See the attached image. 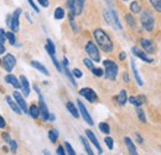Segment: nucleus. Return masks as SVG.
Masks as SVG:
<instances>
[{
    "label": "nucleus",
    "instance_id": "nucleus-1",
    "mask_svg": "<svg viewBox=\"0 0 161 155\" xmlns=\"http://www.w3.org/2000/svg\"><path fill=\"white\" fill-rule=\"evenodd\" d=\"M93 35H94V39H95L98 46L100 47V50H103L104 52L113 51V42H112L110 37L108 36V34L103 29H95Z\"/></svg>",
    "mask_w": 161,
    "mask_h": 155
},
{
    "label": "nucleus",
    "instance_id": "nucleus-2",
    "mask_svg": "<svg viewBox=\"0 0 161 155\" xmlns=\"http://www.w3.org/2000/svg\"><path fill=\"white\" fill-rule=\"evenodd\" d=\"M103 15H104V19H105V21H107L108 25L113 26L114 29H117V30H119V31L123 30V26H122V24H120V20H119L118 14H117L115 10H113V9L105 10Z\"/></svg>",
    "mask_w": 161,
    "mask_h": 155
},
{
    "label": "nucleus",
    "instance_id": "nucleus-3",
    "mask_svg": "<svg viewBox=\"0 0 161 155\" xmlns=\"http://www.w3.org/2000/svg\"><path fill=\"white\" fill-rule=\"evenodd\" d=\"M140 22H141V26L144 27V30L150 32V31L154 30V26H155V17H154V15H153L149 10H144V11L141 12Z\"/></svg>",
    "mask_w": 161,
    "mask_h": 155
},
{
    "label": "nucleus",
    "instance_id": "nucleus-4",
    "mask_svg": "<svg viewBox=\"0 0 161 155\" xmlns=\"http://www.w3.org/2000/svg\"><path fill=\"white\" fill-rule=\"evenodd\" d=\"M103 65L105 67V72H104L105 73V78L110 80V81H114L117 78V75H118V71H119L118 65L114 61H112V60H104Z\"/></svg>",
    "mask_w": 161,
    "mask_h": 155
},
{
    "label": "nucleus",
    "instance_id": "nucleus-5",
    "mask_svg": "<svg viewBox=\"0 0 161 155\" xmlns=\"http://www.w3.org/2000/svg\"><path fill=\"white\" fill-rule=\"evenodd\" d=\"M85 52L88 53V56L90 57L92 61H94V62H99V61H100L99 50H98V47L95 46L94 42L88 41V42L85 43Z\"/></svg>",
    "mask_w": 161,
    "mask_h": 155
},
{
    "label": "nucleus",
    "instance_id": "nucleus-6",
    "mask_svg": "<svg viewBox=\"0 0 161 155\" xmlns=\"http://www.w3.org/2000/svg\"><path fill=\"white\" fill-rule=\"evenodd\" d=\"M1 62H2L4 70H5L6 72H11L12 68L15 67V65H16V58H15L14 55L7 53V55H5V57L1 60Z\"/></svg>",
    "mask_w": 161,
    "mask_h": 155
},
{
    "label": "nucleus",
    "instance_id": "nucleus-7",
    "mask_svg": "<svg viewBox=\"0 0 161 155\" xmlns=\"http://www.w3.org/2000/svg\"><path fill=\"white\" fill-rule=\"evenodd\" d=\"M12 98L15 99V102L17 103V106L20 107L21 112L25 113V114H27V113H29V108H27V104H26V101H25L24 96H22L21 93H19L17 91H15V92L12 93Z\"/></svg>",
    "mask_w": 161,
    "mask_h": 155
},
{
    "label": "nucleus",
    "instance_id": "nucleus-8",
    "mask_svg": "<svg viewBox=\"0 0 161 155\" xmlns=\"http://www.w3.org/2000/svg\"><path fill=\"white\" fill-rule=\"evenodd\" d=\"M80 94L82 97H84L88 102H90V103H94L95 101H98V96H97V93L92 89V88H89V87H84V88H82L80 91Z\"/></svg>",
    "mask_w": 161,
    "mask_h": 155
},
{
    "label": "nucleus",
    "instance_id": "nucleus-9",
    "mask_svg": "<svg viewBox=\"0 0 161 155\" xmlns=\"http://www.w3.org/2000/svg\"><path fill=\"white\" fill-rule=\"evenodd\" d=\"M20 15H21V9H20V7H17V9L12 12V15H11L10 29H11V31H12V32L19 31V29H20V25H19V19H20Z\"/></svg>",
    "mask_w": 161,
    "mask_h": 155
},
{
    "label": "nucleus",
    "instance_id": "nucleus-10",
    "mask_svg": "<svg viewBox=\"0 0 161 155\" xmlns=\"http://www.w3.org/2000/svg\"><path fill=\"white\" fill-rule=\"evenodd\" d=\"M77 104H78V111H80V113L82 114V117H83V119L89 124V125H93L94 124V122H93V119H92V117H90V114L88 113V111H87V108L84 107V104L78 101L77 102Z\"/></svg>",
    "mask_w": 161,
    "mask_h": 155
},
{
    "label": "nucleus",
    "instance_id": "nucleus-11",
    "mask_svg": "<svg viewBox=\"0 0 161 155\" xmlns=\"http://www.w3.org/2000/svg\"><path fill=\"white\" fill-rule=\"evenodd\" d=\"M39 99H40V116L42 118V121H48V116H50V112H48V108L42 98V94H39Z\"/></svg>",
    "mask_w": 161,
    "mask_h": 155
},
{
    "label": "nucleus",
    "instance_id": "nucleus-12",
    "mask_svg": "<svg viewBox=\"0 0 161 155\" xmlns=\"http://www.w3.org/2000/svg\"><path fill=\"white\" fill-rule=\"evenodd\" d=\"M85 135H87V138L90 140V143L97 148V152H98V154H102L103 153V150H102V147H100V144H99V142H98V139H97V137L93 134V132L92 130H85Z\"/></svg>",
    "mask_w": 161,
    "mask_h": 155
},
{
    "label": "nucleus",
    "instance_id": "nucleus-13",
    "mask_svg": "<svg viewBox=\"0 0 161 155\" xmlns=\"http://www.w3.org/2000/svg\"><path fill=\"white\" fill-rule=\"evenodd\" d=\"M131 52H133V55L134 56H136V57H139L141 61H144V62H148V63H150V62H153V60H150L149 57H148V55L146 53H144L141 50H139L138 47H133L131 48Z\"/></svg>",
    "mask_w": 161,
    "mask_h": 155
},
{
    "label": "nucleus",
    "instance_id": "nucleus-14",
    "mask_svg": "<svg viewBox=\"0 0 161 155\" xmlns=\"http://www.w3.org/2000/svg\"><path fill=\"white\" fill-rule=\"evenodd\" d=\"M140 43H141L143 48H144L146 52H149V53H154V52H155V47H154L153 42H151L149 39H141Z\"/></svg>",
    "mask_w": 161,
    "mask_h": 155
},
{
    "label": "nucleus",
    "instance_id": "nucleus-15",
    "mask_svg": "<svg viewBox=\"0 0 161 155\" xmlns=\"http://www.w3.org/2000/svg\"><path fill=\"white\" fill-rule=\"evenodd\" d=\"M124 143H125V145H126V148H128V152H129V154H130V155H138L136 147L134 145L133 140H131L129 137H125V138H124Z\"/></svg>",
    "mask_w": 161,
    "mask_h": 155
},
{
    "label": "nucleus",
    "instance_id": "nucleus-16",
    "mask_svg": "<svg viewBox=\"0 0 161 155\" xmlns=\"http://www.w3.org/2000/svg\"><path fill=\"white\" fill-rule=\"evenodd\" d=\"M20 83H21V89H22V93L25 97H27L30 94V84H29V81L25 76H21L20 77Z\"/></svg>",
    "mask_w": 161,
    "mask_h": 155
},
{
    "label": "nucleus",
    "instance_id": "nucleus-17",
    "mask_svg": "<svg viewBox=\"0 0 161 155\" xmlns=\"http://www.w3.org/2000/svg\"><path fill=\"white\" fill-rule=\"evenodd\" d=\"M5 101L7 102V104L10 106V108L16 113V114H21L22 112H21V109H20V107L17 106V103L15 102V99H12V97H10V96H6L5 97Z\"/></svg>",
    "mask_w": 161,
    "mask_h": 155
},
{
    "label": "nucleus",
    "instance_id": "nucleus-18",
    "mask_svg": "<svg viewBox=\"0 0 161 155\" xmlns=\"http://www.w3.org/2000/svg\"><path fill=\"white\" fill-rule=\"evenodd\" d=\"M5 82H6V83H9V84H11V86H12V87H15L16 89L21 88V83H20V81H19L15 76H12V75H7V76L5 77Z\"/></svg>",
    "mask_w": 161,
    "mask_h": 155
},
{
    "label": "nucleus",
    "instance_id": "nucleus-19",
    "mask_svg": "<svg viewBox=\"0 0 161 155\" xmlns=\"http://www.w3.org/2000/svg\"><path fill=\"white\" fill-rule=\"evenodd\" d=\"M31 66H32L35 70H37V71H40L41 73H44L45 76H50V72L47 71V68H46L42 63H40L39 61H31Z\"/></svg>",
    "mask_w": 161,
    "mask_h": 155
},
{
    "label": "nucleus",
    "instance_id": "nucleus-20",
    "mask_svg": "<svg viewBox=\"0 0 161 155\" xmlns=\"http://www.w3.org/2000/svg\"><path fill=\"white\" fill-rule=\"evenodd\" d=\"M128 101L138 108V107H141L143 103H145V97H144V96H138V97H134V96H133V97H129Z\"/></svg>",
    "mask_w": 161,
    "mask_h": 155
},
{
    "label": "nucleus",
    "instance_id": "nucleus-21",
    "mask_svg": "<svg viewBox=\"0 0 161 155\" xmlns=\"http://www.w3.org/2000/svg\"><path fill=\"white\" fill-rule=\"evenodd\" d=\"M130 65H131V70H133V73H134V77H135V81H136L138 86H143V81H141V77L139 75V71H138V67H136L134 60H131Z\"/></svg>",
    "mask_w": 161,
    "mask_h": 155
},
{
    "label": "nucleus",
    "instance_id": "nucleus-22",
    "mask_svg": "<svg viewBox=\"0 0 161 155\" xmlns=\"http://www.w3.org/2000/svg\"><path fill=\"white\" fill-rule=\"evenodd\" d=\"M117 101H118V104L119 106H124L126 102H128V96H126V91L125 89H122L117 97Z\"/></svg>",
    "mask_w": 161,
    "mask_h": 155
},
{
    "label": "nucleus",
    "instance_id": "nucleus-23",
    "mask_svg": "<svg viewBox=\"0 0 161 155\" xmlns=\"http://www.w3.org/2000/svg\"><path fill=\"white\" fill-rule=\"evenodd\" d=\"M45 48H46V51L48 52L50 56H55V53H56V47H55V43L52 42L51 39H47V42H46Z\"/></svg>",
    "mask_w": 161,
    "mask_h": 155
},
{
    "label": "nucleus",
    "instance_id": "nucleus-24",
    "mask_svg": "<svg viewBox=\"0 0 161 155\" xmlns=\"http://www.w3.org/2000/svg\"><path fill=\"white\" fill-rule=\"evenodd\" d=\"M62 71H65V75L67 76V78H68V81L72 83V86H75V87H77V82H76V80H75V77H73V75H72V72L70 71V68H68V66H63V68H62Z\"/></svg>",
    "mask_w": 161,
    "mask_h": 155
},
{
    "label": "nucleus",
    "instance_id": "nucleus-25",
    "mask_svg": "<svg viewBox=\"0 0 161 155\" xmlns=\"http://www.w3.org/2000/svg\"><path fill=\"white\" fill-rule=\"evenodd\" d=\"M29 114L34 118V119H37L40 117V107L36 106V104H32L30 108H29Z\"/></svg>",
    "mask_w": 161,
    "mask_h": 155
},
{
    "label": "nucleus",
    "instance_id": "nucleus-26",
    "mask_svg": "<svg viewBox=\"0 0 161 155\" xmlns=\"http://www.w3.org/2000/svg\"><path fill=\"white\" fill-rule=\"evenodd\" d=\"M67 109H68V112H70L75 118H78V117H80V111L77 109V107H76L72 102H68V103H67Z\"/></svg>",
    "mask_w": 161,
    "mask_h": 155
},
{
    "label": "nucleus",
    "instance_id": "nucleus-27",
    "mask_svg": "<svg viewBox=\"0 0 161 155\" xmlns=\"http://www.w3.org/2000/svg\"><path fill=\"white\" fill-rule=\"evenodd\" d=\"M84 2H85V0H76V9H75V14H76V16L82 14L83 7H84Z\"/></svg>",
    "mask_w": 161,
    "mask_h": 155
},
{
    "label": "nucleus",
    "instance_id": "nucleus-28",
    "mask_svg": "<svg viewBox=\"0 0 161 155\" xmlns=\"http://www.w3.org/2000/svg\"><path fill=\"white\" fill-rule=\"evenodd\" d=\"M141 10H143V9H141V5H140L138 1H133V2L130 4V11H131L133 14H139Z\"/></svg>",
    "mask_w": 161,
    "mask_h": 155
},
{
    "label": "nucleus",
    "instance_id": "nucleus-29",
    "mask_svg": "<svg viewBox=\"0 0 161 155\" xmlns=\"http://www.w3.org/2000/svg\"><path fill=\"white\" fill-rule=\"evenodd\" d=\"M53 17H55L56 20H62V19L65 17V10H63L62 7H57V9L55 10V12H53Z\"/></svg>",
    "mask_w": 161,
    "mask_h": 155
},
{
    "label": "nucleus",
    "instance_id": "nucleus-30",
    "mask_svg": "<svg viewBox=\"0 0 161 155\" xmlns=\"http://www.w3.org/2000/svg\"><path fill=\"white\" fill-rule=\"evenodd\" d=\"M48 139L51 140V143H56L58 139V132L57 129H51L48 132Z\"/></svg>",
    "mask_w": 161,
    "mask_h": 155
},
{
    "label": "nucleus",
    "instance_id": "nucleus-31",
    "mask_svg": "<svg viewBox=\"0 0 161 155\" xmlns=\"http://www.w3.org/2000/svg\"><path fill=\"white\" fill-rule=\"evenodd\" d=\"M80 142H82V144H83V147H84V149H85V152H87V154L88 155H94L93 150L90 149V147H89V144H88V140H87V139H84L83 137H80Z\"/></svg>",
    "mask_w": 161,
    "mask_h": 155
},
{
    "label": "nucleus",
    "instance_id": "nucleus-32",
    "mask_svg": "<svg viewBox=\"0 0 161 155\" xmlns=\"http://www.w3.org/2000/svg\"><path fill=\"white\" fill-rule=\"evenodd\" d=\"M67 6H68V10H70V14H72L73 16H76L75 14V9H76V0H67Z\"/></svg>",
    "mask_w": 161,
    "mask_h": 155
},
{
    "label": "nucleus",
    "instance_id": "nucleus-33",
    "mask_svg": "<svg viewBox=\"0 0 161 155\" xmlns=\"http://www.w3.org/2000/svg\"><path fill=\"white\" fill-rule=\"evenodd\" d=\"M68 19H70V24H71V26H72L73 32H76V34H77V32L80 31V29H78V26H77V24H76V21H75V16H73L72 14H70Z\"/></svg>",
    "mask_w": 161,
    "mask_h": 155
},
{
    "label": "nucleus",
    "instance_id": "nucleus-34",
    "mask_svg": "<svg viewBox=\"0 0 161 155\" xmlns=\"http://www.w3.org/2000/svg\"><path fill=\"white\" fill-rule=\"evenodd\" d=\"M136 114H138V118L140 119V122L146 123V117H145V113H144V111H143L140 107H138V108H136Z\"/></svg>",
    "mask_w": 161,
    "mask_h": 155
},
{
    "label": "nucleus",
    "instance_id": "nucleus-35",
    "mask_svg": "<svg viewBox=\"0 0 161 155\" xmlns=\"http://www.w3.org/2000/svg\"><path fill=\"white\" fill-rule=\"evenodd\" d=\"M99 129H100V132L104 133V134H109V133H110V127H109L108 123H100V124H99Z\"/></svg>",
    "mask_w": 161,
    "mask_h": 155
},
{
    "label": "nucleus",
    "instance_id": "nucleus-36",
    "mask_svg": "<svg viewBox=\"0 0 161 155\" xmlns=\"http://www.w3.org/2000/svg\"><path fill=\"white\" fill-rule=\"evenodd\" d=\"M6 34V40H9V42L14 46V45H16V37H15V35H14V32L11 31V32H5Z\"/></svg>",
    "mask_w": 161,
    "mask_h": 155
},
{
    "label": "nucleus",
    "instance_id": "nucleus-37",
    "mask_svg": "<svg viewBox=\"0 0 161 155\" xmlns=\"http://www.w3.org/2000/svg\"><path fill=\"white\" fill-rule=\"evenodd\" d=\"M149 1H150V4L153 5V7L156 11L161 12V0H149Z\"/></svg>",
    "mask_w": 161,
    "mask_h": 155
},
{
    "label": "nucleus",
    "instance_id": "nucleus-38",
    "mask_svg": "<svg viewBox=\"0 0 161 155\" xmlns=\"http://www.w3.org/2000/svg\"><path fill=\"white\" fill-rule=\"evenodd\" d=\"M125 20H126V22H128V24H129L131 27H135V26H136L135 19H134V17H133L130 14H126V15H125Z\"/></svg>",
    "mask_w": 161,
    "mask_h": 155
},
{
    "label": "nucleus",
    "instance_id": "nucleus-39",
    "mask_svg": "<svg viewBox=\"0 0 161 155\" xmlns=\"http://www.w3.org/2000/svg\"><path fill=\"white\" fill-rule=\"evenodd\" d=\"M83 63H84V66L87 67V68H89L90 71L94 68V65H93V61L90 60V58H84L83 60Z\"/></svg>",
    "mask_w": 161,
    "mask_h": 155
},
{
    "label": "nucleus",
    "instance_id": "nucleus-40",
    "mask_svg": "<svg viewBox=\"0 0 161 155\" xmlns=\"http://www.w3.org/2000/svg\"><path fill=\"white\" fill-rule=\"evenodd\" d=\"M92 73H93L94 76H97V77H102V76L104 75V71H103L102 68H99V67H94V68L92 70Z\"/></svg>",
    "mask_w": 161,
    "mask_h": 155
},
{
    "label": "nucleus",
    "instance_id": "nucleus-41",
    "mask_svg": "<svg viewBox=\"0 0 161 155\" xmlns=\"http://www.w3.org/2000/svg\"><path fill=\"white\" fill-rule=\"evenodd\" d=\"M104 142H105V144H107L108 149H109V150H113V147H114V142H113V138H110V137H107V138L104 139Z\"/></svg>",
    "mask_w": 161,
    "mask_h": 155
},
{
    "label": "nucleus",
    "instance_id": "nucleus-42",
    "mask_svg": "<svg viewBox=\"0 0 161 155\" xmlns=\"http://www.w3.org/2000/svg\"><path fill=\"white\" fill-rule=\"evenodd\" d=\"M65 148H66V152H67V154L68 155H76L75 150H73V148H72V145H71L68 142H66V143H65Z\"/></svg>",
    "mask_w": 161,
    "mask_h": 155
},
{
    "label": "nucleus",
    "instance_id": "nucleus-43",
    "mask_svg": "<svg viewBox=\"0 0 161 155\" xmlns=\"http://www.w3.org/2000/svg\"><path fill=\"white\" fill-rule=\"evenodd\" d=\"M51 60H52V62H53V65H55V67H56V70H57L58 72H62V67H61V65H60V62L57 61V58H56V56H51Z\"/></svg>",
    "mask_w": 161,
    "mask_h": 155
},
{
    "label": "nucleus",
    "instance_id": "nucleus-44",
    "mask_svg": "<svg viewBox=\"0 0 161 155\" xmlns=\"http://www.w3.org/2000/svg\"><path fill=\"white\" fill-rule=\"evenodd\" d=\"M9 144H10V150H11V153H16V150H17V144H16V142L11 139V140L9 142Z\"/></svg>",
    "mask_w": 161,
    "mask_h": 155
},
{
    "label": "nucleus",
    "instance_id": "nucleus-45",
    "mask_svg": "<svg viewBox=\"0 0 161 155\" xmlns=\"http://www.w3.org/2000/svg\"><path fill=\"white\" fill-rule=\"evenodd\" d=\"M72 75H73V77H76V78H80V77L83 76V73L80 72V70H78V68H75V70L72 71Z\"/></svg>",
    "mask_w": 161,
    "mask_h": 155
},
{
    "label": "nucleus",
    "instance_id": "nucleus-46",
    "mask_svg": "<svg viewBox=\"0 0 161 155\" xmlns=\"http://www.w3.org/2000/svg\"><path fill=\"white\" fill-rule=\"evenodd\" d=\"M6 41V34H5V30L0 29V42L4 43Z\"/></svg>",
    "mask_w": 161,
    "mask_h": 155
},
{
    "label": "nucleus",
    "instance_id": "nucleus-47",
    "mask_svg": "<svg viewBox=\"0 0 161 155\" xmlns=\"http://www.w3.org/2000/svg\"><path fill=\"white\" fill-rule=\"evenodd\" d=\"M27 1H29V4L31 5V7H32V9H34L36 12H40V10H39V6L35 4V1H34V0H27Z\"/></svg>",
    "mask_w": 161,
    "mask_h": 155
},
{
    "label": "nucleus",
    "instance_id": "nucleus-48",
    "mask_svg": "<svg viewBox=\"0 0 161 155\" xmlns=\"http://www.w3.org/2000/svg\"><path fill=\"white\" fill-rule=\"evenodd\" d=\"M57 155H66V150H65V148L62 145H60L57 148Z\"/></svg>",
    "mask_w": 161,
    "mask_h": 155
},
{
    "label": "nucleus",
    "instance_id": "nucleus-49",
    "mask_svg": "<svg viewBox=\"0 0 161 155\" xmlns=\"http://www.w3.org/2000/svg\"><path fill=\"white\" fill-rule=\"evenodd\" d=\"M37 1H39V4H40L41 6H44V7H47V6L50 5L48 0H37Z\"/></svg>",
    "mask_w": 161,
    "mask_h": 155
},
{
    "label": "nucleus",
    "instance_id": "nucleus-50",
    "mask_svg": "<svg viewBox=\"0 0 161 155\" xmlns=\"http://www.w3.org/2000/svg\"><path fill=\"white\" fill-rule=\"evenodd\" d=\"M2 138H4V140H5V142H7V143L11 140V138L9 137V134H7V133H2Z\"/></svg>",
    "mask_w": 161,
    "mask_h": 155
},
{
    "label": "nucleus",
    "instance_id": "nucleus-51",
    "mask_svg": "<svg viewBox=\"0 0 161 155\" xmlns=\"http://www.w3.org/2000/svg\"><path fill=\"white\" fill-rule=\"evenodd\" d=\"M5 125H6V123H5V119L0 116V128L2 129V128H5Z\"/></svg>",
    "mask_w": 161,
    "mask_h": 155
},
{
    "label": "nucleus",
    "instance_id": "nucleus-52",
    "mask_svg": "<svg viewBox=\"0 0 161 155\" xmlns=\"http://www.w3.org/2000/svg\"><path fill=\"white\" fill-rule=\"evenodd\" d=\"M125 57H126L125 52H120V53H119V60H120V61H124V60H125Z\"/></svg>",
    "mask_w": 161,
    "mask_h": 155
},
{
    "label": "nucleus",
    "instance_id": "nucleus-53",
    "mask_svg": "<svg viewBox=\"0 0 161 155\" xmlns=\"http://www.w3.org/2000/svg\"><path fill=\"white\" fill-rule=\"evenodd\" d=\"M123 78H124V82H129V75L126 72L123 75Z\"/></svg>",
    "mask_w": 161,
    "mask_h": 155
},
{
    "label": "nucleus",
    "instance_id": "nucleus-54",
    "mask_svg": "<svg viewBox=\"0 0 161 155\" xmlns=\"http://www.w3.org/2000/svg\"><path fill=\"white\" fill-rule=\"evenodd\" d=\"M4 52H5V46H4V43L0 42V55L4 53Z\"/></svg>",
    "mask_w": 161,
    "mask_h": 155
},
{
    "label": "nucleus",
    "instance_id": "nucleus-55",
    "mask_svg": "<svg viewBox=\"0 0 161 155\" xmlns=\"http://www.w3.org/2000/svg\"><path fill=\"white\" fill-rule=\"evenodd\" d=\"M56 119V117H55V114H51L50 113V116H48V121H51V122H53Z\"/></svg>",
    "mask_w": 161,
    "mask_h": 155
},
{
    "label": "nucleus",
    "instance_id": "nucleus-56",
    "mask_svg": "<svg viewBox=\"0 0 161 155\" xmlns=\"http://www.w3.org/2000/svg\"><path fill=\"white\" fill-rule=\"evenodd\" d=\"M10 21H11V15H9V16L6 17V24H7L9 27H10Z\"/></svg>",
    "mask_w": 161,
    "mask_h": 155
},
{
    "label": "nucleus",
    "instance_id": "nucleus-57",
    "mask_svg": "<svg viewBox=\"0 0 161 155\" xmlns=\"http://www.w3.org/2000/svg\"><path fill=\"white\" fill-rule=\"evenodd\" d=\"M136 139H138V142L139 143H143L144 140H143V138H141V135H139V134H136Z\"/></svg>",
    "mask_w": 161,
    "mask_h": 155
},
{
    "label": "nucleus",
    "instance_id": "nucleus-58",
    "mask_svg": "<svg viewBox=\"0 0 161 155\" xmlns=\"http://www.w3.org/2000/svg\"><path fill=\"white\" fill-rule=\"evenodd\" d=\"M25 15H26V17H27V21H29V22H32V20H31V16H30L29 14H25Z\"/></svg>",
    "mask_w": 161,
    "mask_h": 155
},
{
    "label": "nucleus",
    "instance_id": "nucleus-59",
    "mask_svg": "<svg viewBox=\"0 0 161 155\" xmlns=\"http://www.w3.org/2000/svg\"><path fill=\"white\" fill-rule=\"evenodd\" d=\"M44 155H51V153L48 150H44Z\"/></svg>",
    "mask_w": 161,
    "mask_h": 155
},
{
    "label": "nucleus",
    "instance_id": "nucleus-60",
    "mask_svg": "<svg viewBox=\"0 0 161 155\" xmlns=\"http://www.w3.org/2000/svg\"><path fill=\"white\" fill-rule=\"evenodd\" d=\"M0 65H1V60H0Z\"/></svg>",
    "mask_w": 161,
    "mask_h": 155
},
{
    "label": "nucleus",
    "instance_id": "nucleus-61",
    "mask_svg": "<svg viewBox=\"0 0 161 155\" xmlns=\"http://www.w3.org/2000/svg\"><path fill=\"white\" fill-rule=\"evenodd\" d=\"M124 1H126V0H124Z\"/></svg>",
    "mask_w": 161,
    "mask_h": 155
}]
</instances>
